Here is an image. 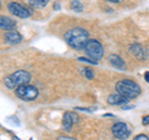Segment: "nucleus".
I'll return each instance as SVG.
<instances>
[{
    "instance_id": "obj_1",
    "label": "nucleus",
    "mask_w": 149,
    "mask_h": 140,
    "mask_svg": "<svg viewBox=\"0 0 149 140\" xmlns=\"http://www.w3.org/2000/svg\"><path fill=\"white\" fill-rule=\"evenodd\" d=\"M65 40L70 47L81 51L85 50V46L90 39H88V32L83 27H73L65 34Z\"/></svg>"
},
{
    "instance_id": "obj_2",
    "label": "nucleus",
    "mask_w": 149,
    "mask_h": 140,
    "mask_svg": "<svg viewBox=\"0 0 149 140\" xmlns=\"http://www.w3.org/2000/svg\"><path fill=\"white\" fill-rule=\"evenodd\" d=\"M116 89H117L119 94L127 97L128 99L137 98L141 94V87H139L136 82L130 81V79H122V81L117 82Z\"/></svg>"
},
{
    "instance_id": "obj_3",
    "label": "nucleus",
    "mask_w": 149,
    "mask_h": 140,
    "mask_svg": "<svg viewBox=\"0 0 149 140\" xmlns=\"http://www.w3.org/2000/svg\"><path fill=\"white\" fill-rule=\"evenodd\" d=\"M31 79V76L29 72L26 71H22V69H19V71L11 73L10 76H8L4 78V83L8 88H17L19 86H22V85H27Z\"/></svg>"
},
{
    "instance_id": "obj_4",
    "label": "nucleus",
    "mask_w": 149,
    "mask_h": 140,
    "mask_svg": "<svg viewBox=\"0 0 149 140\" xmlns=\"http://www.w3.org/2000/svg\"><path fill=\"white\" fill-rule=\"evenodd\" d=\"M85 51L95 61H98V60L103 57V47H102L100 41H97L95 39H90L87 41V44L85 46Z\"/></svg>"
},
{
    "instance_id": "obj_5",
    "label": "nucleus",
    "mask_w": 149,
    "mask_h": 140,
    "mask_svg": "<svg viewBox=\"0 0 149 140\" xmlns=\"http://www.w3.org/2000/svg\"><path fill=\"white\" fill-rule=\"evenodd\" d=\"M15 93L16 96L22 100H34L35 98L39 94L37 88L30 85H22L15 88Z\"/></svg>"
},
{
    "instance_id": "obj_6",
    "label": "nucleus",
    "mask_w": 149,
    "mask_h": 140,
    "mask_svg": "<svg viewBox=\"0 0 149 140\" xmlns=\"http://www.w3.org/2000/svg\"><path fill=\"white\" fill-rule=\"evenodd\" d=\"M112 133L117 139L124 140L130 135V130L125 123H117L112 127Z\"/></svg>"
},
{
    "instance_id": "obj_7",
    "label": "nucleus",
    "mask_w": 149,
    "mask_h": 140,
    "mask_svg": "<svg viewBox=\"0 0 149 140\" xmlns=\"http://www.w3.org/2000/svg\"><path fill=\"white\" fill-rule=\"evenodd\" d=\"M8 9H9V11H10L13 15H15L17 17L25 19V17L30 16V11L27 10V9H25L24 6H21L20 4H17V3H10L8 5Z\"/></svg>"
},
{
    "instance_id": "obj_8",
    "label": "nucleus",
    "mask_w": 149,
    "mask_h": 140,
    "mask_svg": "<svg viewBox=\"0 0 149 140\" xmlns=\"http://www.w3.org/2000/svg\"><path fill=\"white\" fill-rule=\"evenodd\" d=\"M78 116L72 113V112H66V113L63 114V119H62V128L63 130H66V132H71L72 129V125L77 122Z\"/></svg>"
},
{
    "instance_id": "obj_9",
    "label": "nucleus",
    "mask_w": 149,
    "mask_h": 140,
    "mask_svg": "<svg viewBox=\"0 0 149 140\" xmlns=\"http://www.w3.org/2000/svg\"><path fill=\"white\" fill-rule=\"evenodd\" d=\"M4 40H5V42L10 44V45H15V44H20L21 42L22 37L16 31H9V32H6V34L4 35Z\"/></svg>"
},
{
    "instance_id": "obj_10",
    "label": "nucleus",
    "mask_w": 149,
    "mask_h": 140,
    "mask_svg": "<svg viewBox=\"0 0 149 140\" xmlns=\"http://www.w3.org/2000/svg\"><path fill=\"white\" fill-rule=\"evenodd\" d=\"M107 102L112 105H117V104H125L128 102V98L124 97L122 94H119L117 92L116 94H109L108 98H107Z\"/></svg>"
},
{
    "instance_id": "obj_11",
    "label": "nucleus",
    "mask_w": 149,
    "mask_h": 140,
    "mask_svg": "<svg viewBox=\"0 0 149 140\" xmlns=\"http://www.w3.org/2000/svg\"><path fill=\"white\" fill-rule=\"evenodd\" d=\"M16 26V22L15 20L8 17V16H3L0 15V29H4V30H11Z\"/></svg>"
},
{
    "instance_id": "obj_12",
    "label": "nucleus",
    "mask_w": 149,
    "mask_h": 140,
    "mask_svg": "<svg viewBox=\"0 0 149 140\" xmlns=\"http://www.w3.org/2000/svg\"><path fill=\"white\" fill-rule=\"evenodd\" d=\"M108 61H109V63L112 64V66L116 67V68H118V69H125L124 61L119 57V56H117V55H109L108 56Z\"/></svg>"
},
{
    "instance_id": "obj_13",
    "label": "nucleus",
    "mask_w": 149,
    "mask_h": 140,
    "mask_svg": "<svg viewBox=\"0 0 149 140\" xmlns=\"http://www.w3.org/2000/svg\"><path fill=\"white\" fill-rule=\"evenodd\" d=\"M29 3H30V5L32 8H35V9H41V8H44L47 5V3H49V0H29Z\"/></svg>"
},
{
    "instance_id": "obj_14",
    "label": "nucleus",
    "mask_w": 149,
    "mask_h": 140,
    "mask_svg": "<svg viewBox=\"0 0 149 140\" xmlns=\"http://www.w3.org/2000/svg\"><path fill=\"white\" fill-rule=\"evenodd\" d=\"M133 49H136V50H132V52L136 55V56H138L139 58H146V56H144V50L139 45H134V46H132Z\"/></svg>"
},
{
    "instance_id": "obj_15",
    "label": "nucleus",
    "mask_w": 149,
    "mask_h": 140,
    "mask_svg": "<svg viewBox=\"0 0 149 140\" xmlns=\"http://www.w3.org/2000/svg\"><path fill=\"white\" fill-rule=\"evenodd\" d=\"M71 9L72 10H74V11H82V9H83V6H82V4L78 1V0H72L71 1Z\"/></svg>"
},
{
    "instance_id": "obj_16",
    "label": "nucleus",
    "mask_w": 149,
    "mask_h": 140,
    "mask_svg": "<svg viewBox=\"0 0 149 140\" xmlns=\"http://www.w3.org/2000/svg\"><path fill=\"white\" fill-rule=\"evenodd\" d=\"M85 76L87 77V79H93L95 73H93V71L91 68H85Z\"/></svg>"
},
{
    "instance_id": "obj_17",
    "label": "nucleus",
    "mask_w": 149,
    "mask_h": 140,
    "mask_svg": "<svg viewBox=\"0 0 149 140\" xmlns=\"http://www.w3.org/2000/svg\"><path fill=\"white\" fill-rule=\"evenodd\" d=\"M133 140H149V138L147 137V135H144V134H139Z\"/></svg>"
},
{
    "instance_id": "obj_18",
    "label": "nucleus",
    "mask_w": 149,
    "mask_h": 140,
    "mask_svg": "<svg viewBox=\"0 0 149 140\" xmlns=\"http://www.w3.org/2000/svg\"><path fill=\"white\" fill-rule=\"evenodd\" d=\"M142 123H143V125H149V115L144 116L143 120H142Z\"/></svg>"
},
{
    "instance_id": "obj_19",
    "label": "nucleus",
    "mask_w": 149,
    "mask_h": 140,
    "mask_svg": "<svg viewBox=\"0 0 149 140\" xmlns=\"http://www.w3.org/2000/svg\"><path fill=\"white\" fill-rule=\"evenodd\" d=\"M57 140H74V139H72V138H68V137H60Z\"/></svg>"
},
{
    "instance_id": "obj_20",
    "label": "nucleus",
    "mask_w": 149,
    "mask_h": 140,
    "mask_svg": "<svg viewBox=\"0 0 149 140\" xmlns=\"http://www.w3.org/2000/svg\"><path fill=\"white\" fill-rule=\"evenodd\" d=\"M144 79H146V81L149 83V72H146V73H144Z\"/></svg>"
},
{
    "instance_id": "obj_21",
    "label": "nucleus",
    "mask_w": 149,
    "mask_h": 140,
    "mask_svg": "<svg viewBox=\"0 0 149 140\" xmlns=\"http://www.w3.org/2000/svg\"><path fill=\"white\" fill-rule=\"evenodd\" d=\"M133 105H123V109H132Z\"/></svg>"
},
{
    "instance_id": "obj_22",
    "label": "nucleus",
    "mask_w": 149,
    "mask_h": 140,
    "mask_svg": "<svg viewBox=\"0 0 149 140\" xmlns=\"http://www.w3.org/2000/svg\"><path fill=\"white\" fill-rule=\"evenodd\" d=\"M108 1H111V3H120V1H123V0H108Z\"/></svg>"
},
{
    "instance_id": "obj_23",
    "label": "nucleus",
    "mask_w": 149,
    "mask_h": 140,
    "mask_svg": "<svg viewBox=\"0 0 149 140\" xmlns=\"http://www.w3.org/2000/svg\"><path fill=\"white\" fill-rule=\"evenodd\" d=\"M13 140H19V138H17V137H14V138H13Z\"/></svg>"
},
{
    "instance_id": "obj_24",
    "label": "nucleus",
    "mask_w": 149,
    "mask_h": 140,
    "mask_svg": "<svg viewBox=\"0 0 149 140\" xmlns=\"http://www.w3.org/2000/svg\"><path fill=\"white\" fill-rule=\"evenodd\" d=\"M0 6H1V3H0Z\"/></svg>"
}]
</instances>
